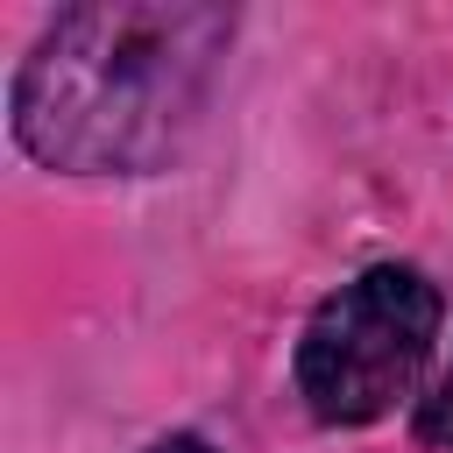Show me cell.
I'll return each mask as SVG.
<instances>
[{"mask_svg": "<svg viewBox=\"0 0 453 453\" xmlns=\"http://www.w3.org/2000/svg\"><path fill=\"white\" fill-rule=\"evenodd\" d=\"M418 439L439 446V453H453V354H446V368L432 375V389L418 396Z\"/></svg>", "mask_w": 453, "mask_h": 453, "instance_id": "cell-3", "label": "cell"}, {"mask_svg": "<svg viewBox=\"0 0 453 453\" xmlns=\"http://www.w3.org/2000/svg\"><path fill=\"white\" fill-rule=\"evenodd\" d=\"M234 50V7L85 0L42 21L7 85V127L28 163L64 177L163 170Z\"/></svg>", "mask_w": 453, "mask_h": 453, "instance_id": "cell-1", "label": "cell"}, {"mask_svg": "<svg viewBox=\"0 0 453 453\" xmlns=\"http://www.w3.org/2000/svg\"><path fill=\"white\" fill-rule=\"evenodd\" d=\"M446 297L418 262H368L340 290H326L297 333L290 375L319 425L354 432L389 418L403 396H418L432 354H439Z\"/></svg>", "mask_w": 453, "mask_h": 453, "instance_id": "cell-2", "label": "cell"}, {"mask_svg": "<svg viewBox=\"0 0 453 453\" xmlns=\"http://www.w3.org/2000/svg\"><path fill=\"white\" fill-rule=\"evenodd\" d=\"M149 453H212V446H205L198 432H163V439H156Z\"/></svg>", "mask_w": 453, "mask_h": 453, "instance_id": "cell-4", "label": "cell"}]
</instances>
